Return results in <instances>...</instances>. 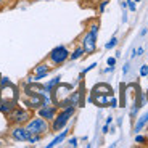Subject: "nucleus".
<instances>
[{"mask_svg": "<svg viewBox=\"0 0 148 148\" xmlns=\"http://www.w3.org/2000/svg\"><path fill=\"white\" fill-rule=\"evenodd\" d=\"M84 55H85V52H84V48H82V45H77L73 52H69V60L71 61H76V60H81Z\"/></svg>", "mask_w": 148, "mask_h": 148, "instance_id": "17", "label": "nucleus"}, {"mask_svg": "<svg viewBox=\"0 0 148 148\" xmlns=\"http://www.w3.org/2000/svg\"><path fill=\"white\" fill-rule=\"evenodd\" d=\"M105 124H110V126H111V124H113V116H108L106 121H105Z\"/></svg>", "mask_w": 148, "mask_h": 148, "instance_id": "33", "label": "nucleus"}, {"mask_svg": "<svg viewBox=\"0 0 148 148\" xmlns=\"http://www.w3.org/2000/svg\"><path fill=\"white\" fill-rule=\"evenodd\" d=\"M92 95V93H90ZM93 97V103L100 108H106L108 103H110V95H103V93H95Z\"/></svg>", "mask_w": 148, "mask_h": 148, "instance_id": "14", "label": "nucleus"}, {"mask_svg": "<svg viewBox=\"0 0 148 148\" xmlns=\"http://www.w3.org/2000/svg\"><path fill=\"white\" fill-rule=\"evenodd\" d=\"M147 142H148L147 137H143V135H140V134L135 135V143H147Z\"/></svg>", "mask_w": 148, "mask_h": 148, "instance_id": "25", "label": "nucleus"}, {"mask_svg": "<svg viewBox=\"0 0 148 148\" xmlns=\"http://www.w3.org/2000/svg\"><path fill=\"white\" fill-rule=\"evenodd\" d=\"M42 138H44V135H37V134H31V137H29V140H27V143L36 145V143H39V142H42Z\"/></svg>", "mask_w": 148, "mask_h": 148, "instance_id": "20", "label": "nucleus"}, {"mask_svg": "<svg viewBox=\"0 0 148 148\" xmlns=\"http://www.w3.org/2000/svg\"><path fill=\"white\" fill-rule=\"evenodd\" d=\"M118 42H119V40H118V37L113 36V37L110 39V40H108L106 44H105V48H106V50H113V48H114L116 45H118Z\"/></svg>", "mask_w": 148, "mask_h": 148, "instance_id": "19", "label": "nucleus"}, {"mask_svg": "<svg viewBox=\"0 0 148 148\" xmlns=\"http://www.w3.org/2000/svg\"><path fill=\"white\" fill-rule=\"evenodd\" d=\"M101 132H103V134H108V132H110V124H105V126L101 127Z\"/></svg>", "mask_w": 148, "mask_h": 148, "instance_id": "32", "label": "nucleus"}, {"mask_svg": "<svg viewBox=\"0 0 148 148\" xmlns=\"http://www.w3.org/2000/svg\"><path fill=\"white\" fill-rule=\"evenodd\" d=\"M0 147H3V140L2 138H0Z\"/></svg>", "mask_w": 148, "mask_h": 148, "instance_id": "38", "label": "nucleus"}, {"mask_svg": "<svg viewBox=\"0 0 148 148\" xmlns=\"http://www.w3.org/2000/svg\"><path fill=\"white\" fill-rule=\"evenodd\" d=\"M106 5H108V0H101L100 5H98V13H103L105 8H106Z\"/></svg>", "mask_w": 148, "mask_h": 148, "instance_id": "28", "label": "nucleus"}, {"mask_svg": "<svg viewBox=\"0 0 148 148\" xmlns=\"http://www.w3.org/2000/svg\"><path fill=\"white\" fill-rule=\"evenodd\" d=\"M18 105V101L15 100H8V98H0V113L5 116H8L13 111V108Z\"/></svg>", "mask_w": 148, "mask_h": 148, "instance_id": "13", "label": "nucleus"}, {"mask_svg": "<svg viewBox=\"0 0 148 148\" xmlns=\"http://www.w3.org/2000/svg\"><path fill=\"white\" fill-rule=\"evenodd\" d=\"M87 31H89V32H92L93 36L98 37V31H100V23H98V21H92V23L89 24V27H87Z\"/></svg>", "mask_w": 148, "mask_h": 148, "instance_id": "18", "label": "nucleus"}, {"mask_svg": "<svg viewBox=\"0 0 148 148\" xmlns=\"http://www.w3.org/2000/svg\"><path fill=\"white\" fill-rule=\"evenodd\" d=\"M121 8L122 10H127V0L126 2H121Z\"/></svg>", "mask_w": 148, "mask_h": 148, "instance_id": "34", "label": "nucleus"}, {"mask_svg": "<svg viewBox=\"0 0 148 148\" xmlns=\"http://www.w3.org/2000/svg\"><path fill=\"white\" fill-rule=\"evenodd\" d=\"M147 32H148V29H147V27H143V29L140 31V36H142V37H143V36H147Z\"/></svg>", "mask_w": 148, "mask_h": 148, "instance_id": "35", "label": "nucleus"}, {"mask_svg": "<svg viewBox=\"0 0 148 148\" xmlns=\"http://www.w3.org/2000/svg\"><path fill=\"white\" fill-rule=\"evenodd\" d=\"M140 77H148V66L142 64L140 66Z\"/></svg>", "mask_w": 148, "mask_h": 148, "instance_id": "24", "label": "nucleus"}, {"mask_svg": "<svg viewBox=\"0 0 148 148\" xmlns=\"http://www.w3.org/2000/svg\"><path fill=\"white\" fill-rule=\"evenodd\" d=\"M138 110H140V108H138L135 103H134L132 106H130V113H129V114H130V119H135V118H137V114H138Z\"/></svg>", "mask_w": 148, "mask_h": 148, "instance_id": "21", "label": "nucleus"}, {"mask_svg": "<svg viewBox=\"0 0 148 148\" xmlns=\"http://www.w3.org/2000/svg\"><path fill=\"white\" fill-rule=\"evenodd\" d=\"M21 103H24L23 106L27 108L31 111H37L42 106V95L40 93H32V95H24L21 98Z\"/></svg>", "mask_w": 148, "mask_h": 148, "instance_id": "9", "label": "nucleus"}, {"mask_svg": "<svg viewBox=\"0 0 148 148\" xmlns=\"http://www.w3.org/2000/svg\"><path fill=\"white\" fill-rule=\"evenodd\" d=\"M10 137L13 142H18V143H27L31 137V132L26 129V126H11L10 130Z\"/></svg>", "mask_w": 148, "mask_h": 148, "instance_id": "6", "label": "nucleus"}, {"mask_svg": "<svg viewBox=\"0 0 148 148\" xmlns=\"http://www.w3.org/2000/svg\"><path fill=\"white\" fill-rule=\"evenodd\" d=\"M95 66H97V63H92V64H89V66L85 68V69H82V71H81V74H82V76H85L87 73H90L92 69H95Z\"/></svg>", "mask_w": 148, "mask_h": 148, "instance_id": "27", "label": "nucleus"}, {"mask_svg": "<svg viewBox=\"0 0 148 148\" xmlns=\"http://www.w3.org/2000/svg\"><path fill=\"white\" fill-rule=\"evenodd\" d=\"M147 124H148V111H145L143 114H142L140 118H138L137 121H135V124H134V132L138 134L145 126H147Z\"/></svg>", "mask_w": 148, "mask_h": 148, "instance_id": "15", "label": "nucleus"}, {"mask_svg": "<svg viewBox=\"0 0 148 148\" xmlns=\"http://www.w3.org/2000/svg\"><path fill=\"white\" fill-rule=\"evenodd\" d=\"M127 10L135 11V10H137V3H135L134 0H127Z\"/></svg>", "mask_w": 148, "mask_h": 148, "instance_id": "26", "label": "nucleus"}, {"mask_svg": "<svg viewBox=\"0 0 148 148\" xmlns=\"http://www.w3.org/2000/svg\"><path fill=\"white\" fill-rule=\"evenodd\" d=\"M66 143H68V147H77V145H79V138L77 137H69L66 140Z\"/></svg>", "mask_w": 148, "mask_h": 148, "instance_id": "23", "label": "nucleus"}, {"mask_svg": "<svg viewBox=\"0 0 148 148\" xmlns=\"http://www.w3.org/2000/svg\"><path fill=\"white\" fill-rule=\"evenodd\" d=\"M134 2H135V3H140V2H142V0H134Z\"/></svg>", "mask_w": 148, "mask_h": 148, "instance_id": "39", "label": "nucleus"}, {"mask_svg": "<svg viewBox=\"0 0 148 148\" xmlns=\"http://www.w3.org/2000/svg\"><path fill=\"white\" fill-rule=\"evenodd\" d=\"M7 2H8V3H10V5H11V3H16L18 0H7Z\"/></svg>", "mask_w": 148, "mask_h": 148, "instance_id": "37", "label": "nucleus"}, {"mask_svg": "<svg viewBox=\"0 0 148 148\" xmlns=\"http://www.w3.org/2000/svg\"><path fill=\"white\" fill-rule=\"evenodd\" d=\"M37 116H40V118H44L45 121H52L53 118L56 116V113H58V106L56 105H50V106H40L39 110L36 111Z\"/></svg>", "mask_w": 148, "mask_h": 148, "instance_id": "10", "label": "nucleus"}, {"mask_svg": "<svg viewBox=\"0 0 148 148\" xmlns=\"http://www.w3.org/2000/svg\"><path fill=\"white\" fill-rule=\"evenodd\" d=\"M92 95H95V93H103V95H113L114 93V90H113V87H111L108 82H98V84L93 85L92 89Z\"/></svg>", "mask_w": 148, "mask_h": 148, "instance_id": "11", "label": "nucleus"}, {"mask_svg": "<svg viewBox=\"0 0 148 148\" xmlns=\"http://www.w3.org/2000/svg\"><path fill=\"white\" fill-rule=\"evenodd\" d=\"M45 60L52 64V68H60L69 60V50H68L66 45H56L50 50V53L47 55Z\"/></svg>", "mask_w": 148, "mask_h": 148, "instance_id": "2", "label": "nucleus"}, {"mask_svg": "<svg viewBox=\"0 0 148 148\" xmlns=\"http://www.w3.org/2000/svg\"><path fill=\"white\" fill-rule=\"evenodd\" d=\"M76 114V106L74 105H69L66 108H61L58 110L56 116L50 121V132L52 134H58L60 130H63L64 127H68L71 118Z\"/></svg>", "mask_w": 148, "mask_h": 148, "instance_id": "1", "label": "nucleus"}, {"mask_svg": "<svg viewBox=\"0 0 148 148\" xmlns=\"http://www.w3.org/2000/svg\"><path fill=\"white\" fill-rule=\"evenodd\" d=\"M129 71H130V63H129V61H127V63L124 64V66H122V74L126 76V74L129 73Z\"/></svg>", "mask_w": 148, "mask_h": 148, "instance_id": "30", "label": "nucleus"}, {"mask_svg": "<svg viewBox=\"0 0 148 148\" xmlns=\"http://www.w3.org/2000/svg\"><path fill=\"white\" fill-rule=\"evenodd\" d=\"M27 2H40V0H27Z\"/></svg>", "mask_w": 148, "mask_h": 148, "instance_id": "40", "label": "nucleus"}, {"mask_svg": "<svg viewBox=\"0 0 148 148\" xmlns=\"http://www.w3.org/2000/svg\"><path fill=\"white\" fill-rule=\"evenodd\" d=\"M147 100H148V93H147Z\"/></svg>", "mask_w": 148, "mask_h": 148, "instance_id": "41", "label": "nucleus"}, {"mask_svg": "<svg viewBox=\"0 0 148 148\" xmlns=\"http://www.w3.org/2000/svg\"><path fill=\"white\" fill-rule=\"evenodd\" d=\"M50 71H52V64L48 63L47 60H42L40 63H37L36 66L32 68V71H31V73L34 74L36 82H42L48 76V74H50Z\"/></svg>", "mask_w": 148, "mask_h": 148, "instance_id": "7", "label": "nucleus"}, {"mask_svg": "<svg viewBox=\"0 0 148 148\" xmlns=\"http://www.w3.org/2000/svg\"><path fill=\"white\" fill-rule=\"evenodd\" d=\"M74 87H76L74 84H66V82H60L58 85H55L53 90H52V97H53V100H55V103L58 100H61V98L69 95V92L74 90Z\"/></svg>", "mask_w": 148, "mask_h": 148, "instance_id": "8", "label": "nucleus"}, {"mask_svg": "<svg viewBox=\"0 0 148 148\" xmlns=\"http://www.w3.org/2000/svg\"><path fill=\"white\" fill-rule=\"evenodd\" d=\"M108 106H111V108H118L119 106V101H118V98L114 97V93L110 95V103H108Z\"/></svg>", "mask_w": 148, "mask_h": 148, "instance_id": "22", "label": "nucleus"}, {"mask_svg": "<svg viewBox=\"0 0 148 148\" xmlns=\"http://www.w3.org/2000/svg\"><path fill=\"white\" fill-rule=\"evenodd\" d=\"M68 135H69V129H68V127H64L63 130H60V132L56 134V137L53 138V140L50 142V143H47V145H45V148H55L56 145L63 143V142L68 138Z\"/></svg>", "mask_w": 148, "mask_h": 148, "instance_id": "12", "label": "nucleus"}, {"mask_svg": "<svg viewBox=\"0 0 148 148\" xmlns=\"http://www.w3.org/2000/svg\"><path fill=\"white\" fill-rule=\"evenodd\" d=\"M7 3H8L7 0H0V8H3V7H5V5H7Z\"/></svg>", "mask_w": 148, "mask_h": 148, "instance_id": "36", "label": "nucleus"}, {"mask_svg": "<svg viewBox=\"0 0 148 148\" xmlns=\"http://www.w3.org/2000/svg\"><path fill=\"white\" fill-rule=\"evenodd\" d=\"M31 116H32V111L31 110L16 105V106L13 108V111H11L7 118H8L11 126H24V124L31 119Z\"/></svg>", "mask_w": 148, "mask_h": 148, "instance_id": "4", "label": "nucleus"}, {"mask_svg": "<svg viewBox=\"0 0 148 148\" xmlns=\"http://www.w3.org/2000/svg\"><path fill=\"white\" fill-rule=\"evenodd\" d=\"M26 126V129L29 130L31 134H37V135H47L48 132H50V122L45 121L44 118H40V116H31V119L24 124Z\"/></svg>", "mask_w": 148, "mask_h": 148, "instance_id": "3", "label": "nucleus"}, {"mask_svg": "<svg viewBox=\"0 0 148 148\" xmlns=\"http://www.w3.org/2000/svg\"><path fill=\"white\" fill-rule=\"evenodd\" d=\"M116 61H118L116 56H110V58L106 60V64H108V66H116Z\"/></svg>", "mask_w": 148, "mask_h": 148, "instance_id": "29", "label": "nucleus"}, {"mask_svg": "<svg viewBox=\"0 0 148 148\" xmlns=\"http://www.w3.org/2000/svg\"><path fill=\"white\" fill-rule=\"evenodd\" d=\"M114 69H116V66H108V68H105V69H103V73H105V74H108V73H114Z\"/></svg>", "mask_w": 148, "mask_h": 148, "instance_id": "31", "label": "nucleus"}, {"mask_svg": "<svg viewBox=\"0 0 148 148\" xmlns=\"http://www.w3.org/2000/svg\"><path fill=\"white\" fill-rule=\"evenodd\" d=\"M81 45L84 48L85 55H93L97 52V36H93L89 31H85L81 37Z\"/></svg>", "mask_w": 148, "mask_h": 148, "instance_id": "5", "label": "nucleus"}, {"mask_svg": "<svg viewBox=\"0 0 148 148\" xmlns=\"http://www.w3.org/2000/svg\"><path fill=\"white\" fill-rule=\"evenodd\" d=\"M60 82H61V76H55V77H52L50 79V81H45V82H42V84H44V87L45 89L48 90V92L52 93V90H53V87H55V85H58Z\"/></svg>", "mask_w": 148, "mask_h": 148, "instance_id": "16", "label": "nucleus"}]
</instances>
